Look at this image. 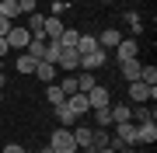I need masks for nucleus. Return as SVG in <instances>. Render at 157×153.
<instances>
[{
  "instance_id": "1",
  "label": "nucleus",
  "mask_w": 157,
  "mask_h": 153,
  "mask_svg": "<svg viewBox=\"0 0 157 153\" xmlns=\"http://www.w3.org/2000/svg\"><path fill=\"white\" fill-rule=\"evenodd\" d=\"M49 146H52V153H77L80 146H77V139H73V129H59L49 136Z\"/></svg>"
},
{
  "instance_id": "2",
  "label": "nucleus",
  "mask_w": 157,
  "mask_h": 153,
  "mask_svg": "<svg viewBox=\"0 0 157 153\" xmlns=\"http://www.w3.org/2000/svg\"><path fill=\"white\" fill-rule=\"evenodd\" d=\"M56 70H63V73L80 70V52H77V49H59V56H56Z\"/></svg>"
},
{
  "instance_id": "3",
  "label": "nucleus",
  "mask_w": 157,
  "mask_h": 153,
  "mask_svg": "<svg viewBox=\"0 0 157 153\" xmlns=\"http://www.w3.org/2000/svg\"><path fill=\"white\" fill-rule=\"evenodd\" d=\"M105 63H108V52L105 49H94V52H84V56H80V70L94 73V70H101Z\"/></svg>"
},
{
  "instance_id": "4",
  "label": "nucleus",
  "mask_w": 157,
  "mask_h": 153,
  "mask_svg": "<svg viewBox=\"0 0 157 153\" xmlns=\"http://www.w3.org/2000/svg\"><path fill=\"white\" fill-rule=\"evenodd\" d=\"M7 42H11V49H28V42H32V35L25 24H11V31H7Z\"/></svg>"
},
{
  "instance_id": "5",
  "label": "nucleus",
  "mask_w": 157,
  "mask_h": 153,
  "mask_svg": "<svg viewBox=\"0 0 157 153\" xmlns=\"http://www.w3.org/2000/svg\"><path fill=\"white\" fill-rule=\"evenodd\" d=\"M87 104H91V108H108V104H112V94H108V87L94 84V87L87 91Z\"/></svg>"
},
{
  "instance_id": "6",
  "label": "nucleus",
  "mask_w": 157,
  "mask_h": 153,
  "mask_svg": "<svg viewBox=\"0 0 157 153\" xmlns=\"http://www.w3.org/2000/svg\"><path fill=\"white\" fill-rule=\"evenodd\" d=\"M63 28H67V21H59V14H49L45 17V42H59Z\"/></svg>"
},
{
  "instance_id": "7",
  "label": "nucleus",
  "mask_w": 157,
  "mask_h": 153,
  "mask_svg": "<svg viewBox=\"0 0 157 153\" xmlns=\"http://www.w3.org/2000/svg\"><path fill=\"white\" fill-rule=\"evenodd\" d=\"M115 52H119V63L136 59V56H140V42H136V38H122V42L115 46Z\"/></svg>"
},
{
  "instance_id": "8",
  "label": "nucleus",
  "mask_w": 157,
  "mask_h": 153,
  "mask_svg": "<svg viewBox=\"0 0 157 153\" xmlns=\"http://www.w3.org/2000/svg\"><path fill=\"white\" fill-rule=\"evenodd\" d=\"M35 77H39V84H56L59 70H56V63H35Z\"/></svg>"
},
{
  "instance_id": "9",
  "label": "nucleus",
  "mask_w": 157,
  "mask_h": 153,
  "mask_svg": "<svg viewBox=\"0 0 157 153\" xmlns=\"http://www.w3.org/2000/svg\"><path fill=\"white\" fill-rule=\"evenodd\" d=\"M56 118H59V125H63V129H73V125L80 122L77 115H73V108H70L67 101H63V104H56Z\"/></svg>"
},
{
  "instance_id": "10",
  "label": "nucleus",
  "mask_w": 157,
  "mask_h": 153,
  "mask_svg": "<svg viewBox=\"0 0 157 153\" xmlns=\"http://www.w3.org/2000/svg\"><path fill=\"white\" fill-rule=\"evenodd\" d=\"M25 28H28L32 38H42L45 42V17L42 14H28V24H25Z\"/></svg>"
},
{
  "instance_id": "11",
  "label": "nucleus",
  "mask_w": 157,
  "mask_h": 153,
  "mask_svg": "<svg viewBox=\"0 0 157 153\" xmlns=\"http://www.w3.org/2000/svg\"><path fill=\"white\" fill-rule=\"evenodd\" d=\"M67 104L73 108V115H77V118L91 111V104H87V94H80V91H77V94H70V97H67Z\"/></svg>"
},
{
  "instance_id": "12",
  "label": "nucleus",
  "mask_w": 157,
  "mask_h": 153,
  "mask_svg": "<svg viewBox=\"0 0 157 153\" xmlns=\"http://www.w3.org/2000/svg\"><path fill=\"white\" fill-rule=\"evenodd\" d=\"M129 97H133L136 104H143V101H150V87H147L143 80H133V84H129Z\"/></svg>"
},
{
  "instance_id": "13",
  "label": "nucleus",
  "mask_w": 157,
  "mask_h": 153,
  "mask_svg": "<svg viewBox=\"0 0 157 153\" xmlns=\"http://www.w3.org/2000/svg\"><path fill=\"white\" fill-rule=\"evenodd\" d=\"M119 66H122V80H129V84L140 80V70H143L140 59H126V63H119Z\"/></svg>"
},
{
  "instance_id": "14",
  "label": "nucleus",
  "mask_w": 157,
  "mask_h": 153,
  "mask_svg": "<svg viewBox=\"0 0 157 153\" xmlns=\"http://www.w3.org/2000/svg\"><path fill=\"white\" fill-rule=\"evenodd\" d=\"M108 111H112V125L133 122V108H129V104H108Z\"/></svg>"
},
{
  "instance_id": "15",
  "label": "nucleus",
  "mask_w": 157,
  "mask_h": 153,
  "mask_svg": "<svg viewBox=\"0 0 157 153\" xmlns=\"http://www.w3.org/2000/svg\"><path fill=\"white\" fill-rule=\"evenodd\" d=\"M119 42H122V35H119L115 28H105V31L98 35V46H101V49H115Z\"/></svg>"
},
{
  "instance_id": "16",
  "label": "nucleus",
  "mask_w": 157,
  "mask_h": 153,
  "mask_svg": "<svg viewBox=\"0 0 157 153\" xmlns=\"http://www.w3.org/2000/svg\"><path fill=\"white\" fill-rule=\"evenodd\" d=\"M157 118V111H154V104H136L133 108V122L140 125V122H154Z\"/></svg>"
},
{
  "instance_id": "17",
  "label": "nucleus",
  "mask_w": 157,
  "mask_h": 153,
  "mask_svg": "<svg viewBox=\"0 0 157 153\" xmlns=\"http://www.w3.org/2000/svg\"><path fill=\"white\" fill-rule=\"evenodd\" d=\"M14 70H17V73H25V77H32V73H35V59L28 56V52H21V56L14 59Z\"/></svg>"
},
{
  "instance_id": "18",
  "label": "nucleus",
  "mask_w": 157,
  "mask_h": 153,
  "mask_svg": "<svg viewBox=\"0 0 157 153\" xmlns=\"http://www.w3.org/2000/svg\"><path fill=\"white\" fill-rule=\"evenodd\" d=\"M91 132L94 129H87V125H73V139H77L80 150H91Z\"/></svg>"
},
{
  "instance_id": "19",
  "label": "nucleus",
  "mask_w": 157,
  "mask_h": 153,
  "mask_svg": "<svg viewBox=\"0 0 157 153\" xmlns=\"http://www.w3.org/2000/svg\"><path fill=\"white\" fill-rule=\"evenodd\" d=\"M73 49L84 56V52H94V49H101V46H98V38H94V35H84V31H80V38H77V46H73Z\"/></svg>"
},
{
  "instance_id": "20",
  "label": "nucleus",
  "mask_w": 157,
  "mask_h": 153,
  "mask_svg": "<svg viewBox=\"0 0 157 153\" xmlns=\"http://www.w3.org/2000/svg\"><path fill=\"white\" fill-rule=\"evenodd\" d=\"M136 132H140V143H154L157 139V122H140Z\"/></svg>"
},
{
  "instance_id": "21",
  "label": "nucleus",
  "mask_w": 157,
  "mask_h": 153,
  "mask_svg": "<svg viewBox=\"0 0 157 153\" xmlns=\"http://www.w3.org/2000/svg\"><path fill=\"white\" fill-rule=\"evenodd\" d=\"M108 143H112V136H108L105 129H94V132H91V150H87V153H94V150H101V146H108Z\"/></svg>"
},
{
  "instance_id": "22",
  "label": "nucleus",
  "mask_w": 157,
  "mask_h": 153,
  "mask_svg": "<svg viewBox=\"0 0 157 153\" xmlns=\"http://www.w3.org/2000/svg\"><path fill=\"white\" fill-rule=\"evenodd\" d=\"M25 52H28V56H32L35 63H42V59H45V42H42V38H32Z\"/></svg>"
},
{
  "instance_id": "23",
  "label": "nucleus",
  "mask_w": 157,
  "mask_h": 153,
  "mask_svg": "<svg viewBox=\"0 0 157 153\" xmlns=\"http://www.w3.org/2000/svg\"><path fill=\"white\" fill-rule=\"evenodd\" d=\"M45 101H49V104H63V101H67V94L59 91V84H45Z\"/></svg>"
},
{
  "instance_id": "24",
  "label": "nucleus",
  "mask_w": 157,
  "mask_h": 153,
  "mask_svg": "<svg viewBox=\"0 0 157 153\" xmlns=\"http://www.w3.org/2000/svg\"><path fill=\"white\" fill-rule=\"evenodd\" d=\"M77 38H80V31H77V28H63L59 46H63V49H73V46H77Z\"/></svg>"
},
{
  "instance_id": "25",
  "label": "nucleus",
  "mask_w": 157,
  "mask_h": 153,
  "mask_svg": "<svg viewBox=\"0 0 157 153\" xmlns=\"http://www.w3.org/2000/svg\"><path fill=\"white\" fill-rule=\"evenodd\" d=\"M91 111H94L98 129H108V125H112V111H108V108H91Z\"/></svg>"
},
{
  "instance_id": "26",
  "label": "nucleus",
  "mask_w": 157,
  "mask_h": 153,
  "mask_svg": "<svg viewBox=\"0 0 157 153\" xmlns=\"http://www.w3.org/2000/svg\"><path fill=\"white\" fill-rule=\"evenodd\" d=\"M140 80H143L147 87H157V66H143L140 70Z\"/></svg>"
},
{
  "instance_id": "27",
  "label": "nucleus",
  "mask_w": 157,
  "mask_h": 153,
  "mask_svg": "<svg viewBox=\"0 0 157 153\" xmlns=\"http://www.w3.org/2000/svg\"><path fill=\"white\" fill-rule=\"evenodd\" d=\"M122 21H126V24H129L133 31H140V28H143V17L136 14V11H126V14H122Z\"/></svg>"
},
{
  "instance_id": "28",
  "label": "nucleus",
  "mask_w": 157,
  "mask_h": 153,
  "mask_svg": "<svg viewBox=\"0 0 157 153\" xmlns=\"http://www.w3.org/2000/svg\"><path fill=\"white\" fill-rule=\"evenodd\" d=\"M0 14L14 21V17H17V0H0Z\"/></svg>"
},
{
  "instance_id": "29",
  "label": "nucleus",
  "mask_w": 157,
  "mask_h": 153,
  "mask_svg": "<svg viewBox=\"0 0 157 153\" xmlns=\"http://www.w3.org/2000/svg\"><path fill=\"white\" fill-rule=\"evenodd\" d=\"M59 91L67 94V97H70V94H77V77H70V73H67V77H63V84H59Z\"/></svg>"
},
{
  "instance_id": "30",
  "label": "nucleus",
  "mask_w": 157,
  "mask_h": 153,
  "mask_svg": "<svg viewBox=\"0 0 157 153\" xmlns=\"http://www.w3.org/2000/svg\"><path fill=\"white\" fill-rule=\"evenodd\" d=\"M17 14H35V0H17Z\"/></svg>"
},
{
  "instance_id": "31",
  "label": "nucleus",
  "mask_w": 157,
  "mask_h": 153,
  "mask_svg": "<svg viewBox=\"0 0 157 153\" xmlns=\"http://www.w3.org/2000/svg\"><path fill=\"white\" fill-rule=\"evenodd\" d=\"M7 31H11V17L0 14V38H7Z\"/></svg>"
},
{
  "instance_id": "32",
  "label": "nucleus",
  "mask_w": 157,
  "mask_h": 153,
  "mask_svg": "<svg viewBox=\"0 0 157 153\" xmlns=\"http://www.w3.org/2000/svg\"><path fill=\"white\" fill-rule=\"evenodd\" d=\"M4 153H25V146H17V143H7V146H4Z\"/></svg>"
},
{
  "instance_id": "33",
  "label": "nucleus",
  "mask_w": 157,
  "mask_h": 153,
  "mask_svg": "<svg viewBox=\"0 0 157 153\" xmlns=\"http://www.w3.org/2000/svg\"><path fill=\"white\" fill-rule=\"evenodd\" d=\"M7 52H11V42H7V38H0V59H4Z\"/></svg>"
},
{
  "instance_id": "34",
  "label": "nucleus",
  "mask_w": 157,
  "mask_h": 153,
  "mask_svg": "<svg viewBox=\"0 0 157 153\" xmlns=\"http://www.w3.org/2000/svg\"><path fill=\"white\" fill-rule=\"evenodd\" d=\"M4 87H7V73H0V91H4Z\"/></svg>"
},
{
  "instance_id": "35",
  "label": "nucleus",
  "mask_w": 157,
  "mask_h": 153,
  "mask_svg": "<svg viewBox=\"0 0 157 153\" xmlns=\"http://www.w3.org/2000/svg\"><path fill=\"white\" fill-rule=\"evenodd\" d=\"M94 153H115V150H112V146H101V150H94Z\"/></svg>"
},
{
  "instance_id": "36",
  "label": "nucleus",
  "mask_w": 157,
  "mask_h": 153,
  "mask_svg": "<svg viewBox=\"0 0 157 153\" xmlns=\"http://www.w3.org/2000/svg\"><path fill=\"white\" fill-rule=\"evenodd\" d=\"M119 153H136V150H133V146H122V150H119Z\"/></svg>"
},
{
  "instance_id": "37",
  "label": "nucleus",
  "mask_w": 157,
  "mask_h": 153,
  "mask_svg": "<svg viewBox=\"0 0 157 153\" xmlns=\"http://www.w3.org/2000/svg\"><path fill=\"white\" fill-rule=\"evenodd\" d=\"M39 153H52V146H42V150H39Z\"/></svg>"
},
{
  "instance_id": "38",
  "label": "nucleus",
  "mask_w": 157,
  "mask_h": 153,
  "mask_svg": "<svg viewBox=\"0 0 157 153\" xmlns=\"http://www.w3.org/2000/svg\"><path fill=\"white\" fill-rule=\"evenodd\" d=\"M25 153H39V150H25Z\"/></svg>"
},
{
  "instance_id": "39",
  "label": "nucleus",
  "mask_w": 157,
  "mask_h": 153,
  "mask_svg": "<svg viewBox=\"0 0 157 153\" xmlns=\"http://www.w3.org/2000/svg\"><path fill=\"white\" fill-rule=\"evenodd\" d=\"M0 101H4V91H0Z\"/></svg>"
}]
</instances>
